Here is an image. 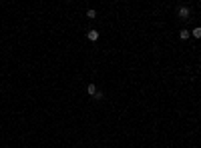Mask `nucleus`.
Returning <instances> with one entry per match:
<instances>
[{"mask_svg":"<svg viewBox=\"0 0 201 148\" xmlns=\"http://www.w3.org/2000/svg\"><path fill=\"white\" fill-rule=\"evenodd\" d=\"M189 36H191V30H185V28H183V30L179 32V38H181V40H187Z\"/></svg>","mask_w":201,"mask_h":148,"instance_id":"obj_3","label":"nucleus"},{"mask_svg":"<svg viewBox=\"0 0 201 148\" xmlns=\"http://www.w3.org/2000/svg\"><path fill=\"white\" fill-rule=\"evenodd\" d=\"M191 36H193V38H201V26L193 28V30H191Z\"/></svg>","mask_w":201,"mask_h":148,"instance_id":"obj_4","label":"nucleus"},{"mask_svg":"<svg viewBox=\"0 0 201 148\" xmlns=\"http://www.w3.org/2000/svg\"><path fill=\"white\" fill-rule=\"evenodd\" d=\"M87 36H89V40H91V42L99 40V32H97V30H89V34H87Z\"/></svg>","mask_w":201,"mask_h":148,"instance_id":"obj_2","label":"nucleus"},{"mask_svg":"<svg viewBox=\"0 0 201 148\" xmlns=\"http://www.w3.org/2000/svg\"><path fill=\"white\" fill-rule=\"evenodd\" d=\"M93 98H95V100H100V98H103V92H97L95 96H93Z\"/></svg>","mask_w":201,"mask_h":148,"instance_id":"obj_7","label":"nucleus"},{"mask_svg":"<svg viewBox=\"0 0 201 148\" xmlns=\"http://www.w3.org/2000/svg\"><path fill=\"white\" fill-rule=\"evenodd\" d=\"M87 18H91V20H93V18H97V10H93V8H91V10H87Z\"/></svg>","mask_w":201,"mask_h":148,"instance_id":"obj_6","label":"nucleus"},{"mask_svg":"<svg viewBox=\"0 0 201 148\" xmlns=\"http://www.w3.org/2000/svg\"><path fill=\"white\" fill-rule=\"evenodd\" d=\"M87 92H89L91 96H95V94L99 92V90H97V86H95V84H89V86H87Z\"/></svg>","mask_w":201,"mask_h":148,"instance_id":"obj_5","label":"nucleus"},{"mask_svg":"<svg viewBox=\"0 0 201 148\" xmlns=\"http://www.w3.org/2000/svg\"><path fill=\"white\" fill-rule=\"evenodd\" d=\"M177 14L181 18H189V14H191V10L187 8V6H179V10H177Z\"/></svg>","mask_w":201,"mask_h":148,"instance_id":"obj_1","label":"nucleus"}]
</instances>
